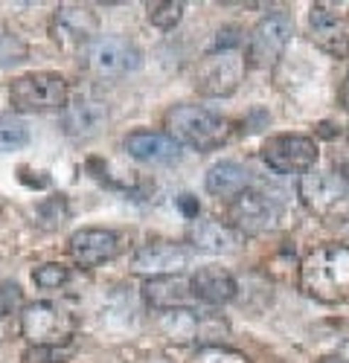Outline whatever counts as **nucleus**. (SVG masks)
I'll return each mask as SVG.
<instances>
[{"label":"nucleus","mask_w":349,"mask_h":363,"mask_svg":"<svg viewBox=\"0 0 349 363\" xmlns=\"http://www.w3.org/2000/svg\"><path fill=\"white\" fill-rule=\"evenodd\" d=\"M189 363H250L248 354L230 349V346H221V343H210V346H201Z\"/></svg>","instance_id":"obj_25"},{"label":"nucleus","mask_w":349,"mask_h":363,"mask_svg":"<svg viewBox=\"0 0 349 363\" xmlns=\"http://www.w3.org/2000/svg\"><path fill=\"white\" fill-rule=\"evenodd\" d=\"M50 35L62 50H82L91 47L99 35V18L91 6L65 4L52 12L50 21Z\"/></svg>","instance_id":"obj_12"},{"label":"nucleus","mask_w":349,"mask_h":363,"mask_svg":"<svg viewBox=\"0 0 349 363\" xmlns=\"http://www.w3.org/2000/svg\"><path fill=\"white\" fill-rule=\"evenodd\" d=\"M309 38L335 58H349V6L311 4L309 6Z\"/></svg>","instance_id":"obj_8"},{"label":"nucleus","mask_w":349,"mask_h":363,"mask_svg":"<svg viewBox=\"0 0 349 363\" xmlns=\"http://www.w3.org/2000/svg\"><path fill=\"white\" fill-rule=\"evenodd\" d=\"M9 105L18 113L58 111L67 105V82L62 73L52 70L23 73L9 84Z\"/></svg>","instance_id":"obj_5"},{"label":"nucleus","mask_w":349,"mask_h":363,"mask_svg":"<svg viewBox=\"0 0 349 363\" xmlns=\"http://www.w3.org/2000/svg\"><path fill=\"white\" fill-rule=\"evenodd\" d=\"M297 195L323 224H349V177L340 169H309L297 180Z\"/></svg>","instance_id":"obj_2"},{"label":"nucleus","mask_w":349,"mask_h":363,"mask_svg":"<svg viewBox=\"0 0 349 363\" xmlns=\"http://www.w3.org/2000/svg\"><path fill=\"white\" fill-rule=\"evenodd\" d=\"M335 354H338L343 363H349V340H346L343 346H338V352H335Z\"/></svg>","instance_id":"obj_31"},{"label":"nucleus","mask_w":349,"mask_h":363,"mask_svg":"<svg viewBox=\"0 0 349 363\" xmlns=\"http://www.w3.org/2000/svg\"><path fill=\"white\" fill-rule=\"evenodd\" d=\"M33 282L44 291H58L70 282V267L62 262H44L33 270Z\"/></svg>","instance_id":"obj_24"},{"label":"nucleus","mask_w":349,"mask_h":363,"mask_svg":"<svg viewBox=\"0 0 349 363\" xmlns=\"http://www.w3.org/2000/svg\"><path fill=\"white\" fill-rule=\"evenodd\" d=\"M126 151L140 163H172L178 160L181 145L166 131H134L126 137Z\"/></svg>","instance_id":"obj_19"},{"label":"nucleus","mask_w":349,"mask_h":363,"mask_svg":"<svg viewBox=\"0 0 349 363\" xmlns=\"http://www.w3.org/2000/svg\"><path fill=\"white\" fill-rule=\"evenodd\" d=\"M76 331L73 317L52 302H26L21 308V335L35 349L67 346Z\"/></svg>","instance_id":"obj_4"},{"label":"nucleus","mask_w":349,"mask_h":363,"mask_svg":"<svg viewBox=\"0 0 349 363\" xmlns=\"http://www.w3.org/2000/svg\"><path fill=\"white\" fill-rule=\"evenodd\" d=\"M204 186H207V192L216 195V198H230L233 201L236 195L250 189V172L236 160H221L207 172Z\"/></svg>","instance_id":"obj_20"},{"label":"nucleus","mask_w":349,"mask_h":363,"mask_svg":"<svg viewBox=\"0 0 349 363\" xmlns=\"http://www.w3.org/2000/svg\"><path fill=\"white\" fill-rule=\"evenodd\" d=\"M189 285H192V296L198 302H207V306H224V302H230L239 291V285H236V279H233L230 270L216 267V264L198 267L189 277Z\"/></svg>","instance_id":"obj_18"},{"label":"nucleus","mask_w":349,"mask_h":363,"mask_svg":"<svg viewBox=\"0 0 349 363\" xmlns=\"http://www.w3.org/2000/svg\"><path fill=\"white\" fill-rule=\"evenodd\" d=\"M178 209L184 213L187 221H198V213H201L198 198H192V195H181V198H178Z\"/></svg>","instance_id":"obj_29"},{"label":"nucleus","mask_w":349,"mask_h":363,"mask_svg":"<svg viewBox=\"0 0 349 363\" xmlns=\"http://www.w3.org/2000/svg\"><path fill=\"white\" fill-rule=\"evenodd\" d=\"M201 314L192 308H174V311H160V331L163 337L174 346H187L201 337Z\"/></svg>","instance_id":"obj_21"},{"label":"nucleus","mask_w":349,"mask_h":363,"mask_svg":"<svg viewBox=\"0 0 349 363\" xmlns=\"http://www.w3.org/2000/svg\"><path fill=\"white\" fill-rule=\"evenodd\" d=\"M320 148L306 134H274L262 143V160L277 174H306L317 166Z\"/></svg>","instance_id":"obj_7"},{"label":"nucleus","mask_w":349,"mask_h":363,"mask_svg":"<svg viewBox=\"0 0 349 363\" xmlns=\"http://www.w3.org/2000/svg\"><path fill=\"white\" fill-rule=\"evenodd\" d=\"M143 296L152 308L157 311H174V308H189L192 296V285L189 277L174 274V277H155L143 282Z\"/></svg>","instance_id":"obj_16"},{"label":"nucleus","mask_w":349,"mask_h":363,"mask_svg":"<svg viewBox=\"0 0 349 363\" xmlns=\"http://www.w3.org/2000/svg\"><path fill=\"white\" fill-rule=\"evenodd\" d=\"M245 76V58L236 50H213L195 73V90L204 96H230Z\"/></svg>","instance_id":"obj_9"},{"label":"nucleus","mask_w":349,"mask_h":363,"mask_svg":"<svg viewBox=\"0 0 349 363\" xmlns=\"http://www.w3.org/2000/svg\"><path fill=\"white\" fill-rule=\"evenodd\" d=\"M163 123H166V134L174 143L189 145L195 151H216L233 134L224 116L201 108V105H174L166 111Z\"/></svg>","instance_id":"obj_3"},{"label":"nucleus","mask_w":349,"mask_h":363,"mask_svg":"<svg viewBox=\"0 0 349 363\" xmlns=\"http://www.w3.org/2000/svg\"><path fill=\"white\" fill-rule=\"evenodd\" d=\"M108 125V105L96 96H76L62 108V131L73 140H94Z\"/></svg>","instance_id":"obj_15"},{"label":"nucleus","mask_w":349,"mask_h":363,"mask_svg":"<svg viewBox=\"0 0 349 363\" xmlns=\"http://www.w3.org/2000/svg\"><path fill=\"white\" fill-rule=\"evenodd\" d=\"M145 15H149L152 26L163 29V33H169V29H174L181 23L184 18V4L181 0H157V4H149L145 6Z\"/></svg>","instance_id":"obj_23"},{"label":"nucleus","mask_w":349,"mask_h":363,"mask_svg":"<svg viewBox=\"0 0 349 363\" xmlns=\"http://www.w3.org/2000/svg\"><path fill=\"white\" fill-rule=\"evenodd\" d=\"M29 143V128L12 113H0V155L18 151Z\"/></svg>","instance_id":"obj_22"},{"label":"nucleus","mask_w":349,"mask_h":363,"mask_svg":"<svg viewBox=\"0 0 349 363\" xmlns=\"http://www.w3.org/2000/svg\"><path fill=\"white\" fill-rule=\"evenodd\" d=\"M279 221V206L259 189H248L236 195L227 206V224L239 235H262L274 230Z\"/></svg>","instance_id":"obj_10"},{"label":"nucleus","mask_w":349,"mask_h":363,"mask_svg":"<svg viewBox=\"0 0 349 363\" xmlns=\"http://www.w3.org/2000/svg\"><path fill=\"white\" fill-rule=\"evenodd\" d=\"M26 55H29V50L18 35L0 33V67L21 65V62H26Z\"/></svg>","instance_id":"obj_26"},{"label":"nucleus","mask_w":349,"mask_h":363,"mask_svg":"<svg viewBox=\"0 0 349 363\" xmlns=\"http://www.w3.org/2000/svg\"><path fill=\"white\" fill-rule=\"evenodd\" d=\"M291 35H294V15L277 9L268 12L253 29H250V38H248V65L256 70H268L279 62V55L285 52Z\"/></svg>","instance_id":"obj_6"},{"label":"nucleus","mask_w":349,"mask_h":363,"mask_svg":"<svg viewBox=\"0 0 349 363\" xmlns=\"http://www.w3.org/2000/svg\"><path fill=\"white\" fill-rule=\"evenodd\" d=\"M314 363H343V360H340L338 354H326V357H317Z\"/></svg>","instance_id":"obj_32"},{"label":"nucleus","mask_w":349,"mask_h":363,"mask_svg":"<svg viewBox=\"0 0 349 363\" xmlns=\"http://www.w3.org/2000/svg\"><path fill=\"white\" fill-rule=\"evenodd\" d=\"M300 291L323 306L349 302V247L329 241L300 262Z\"/></svg>","instance_id":"obj_1"},{"label":"nucleus","mask_w":349,"mask_h":363,"mask_svg":"<svg viewBox=\"0 0 349 363\" xmlns=\"http://www.w3.org/2000/svg\"><path fill=\"white\" fill-rule=\"evenodd\" d=\"M195 250L187 245H174V241H149L134 250L131 256V274L155 279V277H174L184 274L192 264Z\"/></svg>","instance_id":"obj_11"},{"label":"nucleus","mask_w":349,"mask_h":363,"mask_svg":"<svg viewBox=\"0 0 349 363\" xmlns=\"http://www.w3.org/2000/svg\"><path fill=\"white\" fill-rule=\"evenodd\" d=\"M15 308H23L21 306V288L15 282H0V317L12 314Z\"/></svg>","instance_id":"obj_28"},{"label":"nucleus","mask_w":349,"mask_h":363,"mask_svg":"<svg viewBox=\"0 0 349 363\" xmlns=\"http://www.w3.org/2000/svg\"><path fill=\"white\" fill-rule=\"evenodd\" d=\"M242 238L230 224H221V221H192L189 230H187V241L192 250H201V253H236L242 247Z\"/></svg>","instance_id":"obj_17"},{"label":"nucleus","mask_w":349,"mask_h":363,"mask_svg":"<svg viewBox=\"0 0 349 363\" xmlns=\"http://www.w3.org/2000/svg\"><path fill=\"white\" fill-rule=\"evenodd\" d=\"M67 250L79 267H99L120 253V235L102 227H82L70 235Z\"/></svg>","instance_id":"obj_14"},{"label":"nucleus","mask_w":349,"mask_h":363,"mask_svg":"<svg viewBox=\"0 0 349 363\" xmlns=\"http://www.w3.org/2000/svg\"><path fill=\"white\" fill-rule=\"evenodd\" d=\"M143 52L134 41L120 35H99L87 47V67L99 76H126L140 70Z\"/></svg>","instance_id":"obj_13"},{"label":"nucleus","mask_w":349,"mask_h":363,"mask_svg":"<svg viewBox=\"0 0 349 363\" xmlns=\"http://www.w3.org/2000/svg\"><path fill=\"white\" fill-rule=\"evenodd\" d=\"M67 216H70V209H67L65 195H52L50 201H44L38 206V218L47 221V227H62L67 221Z\"/></svg>","instance_id":"obj_27"},{"label":"nucleus","mask_w":349,"mask_h":363,"mask_svg":"<svg viewBox=\"0 0 349 363\" xmlns=\"http://www.w3.org/2000/svg\"><path fill=\"white\" fill-rule=\"evenodd\" d=\"M340 105L349 111V73L343 76V84H340Z\"/></svg>","instance_id":"obj_30"}]
</instances>
